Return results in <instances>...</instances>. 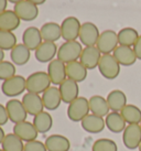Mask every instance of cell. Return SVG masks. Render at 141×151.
Masks as SVG:
<instances>
[{
  "mask_svg": "<svg viewBox=\"0 0 141 151\" xmlns=\"http://www.w3.org/2000/svg\"><path fill=\"white\" fill-rule=\"evenodd\" d=\"M83 52V46L82 43L78 41H65L62 43V45L58 47V58L65 64L78 61L81 58V54Z\"/></svg>",
  "mask_w": 141,
  "mask_h": 151,
  "instance_id": "cell-1",
  "label": "cell"
},
{
  "mask_svg": "<svg viewBox=\"0 0 141 151\" xmlns=\"http://www.w3.org/2000/svg\"><path fill=\"white\" fill-rule=\"evenodd\" d=\"M42 39L46 42H55L62 38L61 24L56 22H46L40 29Z\"/></svg>",
  "mask_w": 141,
  "mask_h": 151,
  "instance_id": "cell-25",
  "label": "cell"
},
{
  "mask_svg": "<svg viewBox=\"0 0 141 151\" xmlns=\"http://www.w3.org/2000/svg\"><path fill=\"white\" fill-rule=\"evenodd\" d=\"M133 51H135V53H136L137 59L141 60V35H139L137 42L135 43V45H133Z\"/></svg>",
  "mask_w": 141,
  "mask_h": 151,
  "instance_id": "cell-39",
  "label": "cell"
},
{
  "mask_svg": "<svg viewBox=\"0 0 141 151\" xmlns=\"http://www.w3.org/2000/svg\"><path fill=\"white\" fill-rule=\"evenodd\" d=\"M122 142L129 150L139 148L141 143V127L140 124L128 125L122 132Z\"/></svg>",
  "mask_w": 141,
  "mask_h": 151,
  "instance_id": "cell-8",
  "label": "cell"
},
{
  "mask_svg": "<svg viewBox=\"0 0 141 151\" xmlns=\"http://www.w3.org/2000/svg\"><path fill=\"white\" fill-rule=\"evenodd\" d=\"M100 32L97 25L93 22H84L82 23L79 31V41L85 46H95L99 39Z\"/></svg>",
  "mask_w": 141,
  "mask_h": 151,
  "instance_id": "cell-7",
  "label": "cell"
},
{
  "mask_svg": "<svg viewBox=\"0 0 141 151\" xmlns=\"http://www.w3.org/2000/svg\"><path fill=\"white\" fill-rule=\"evenodd\" d=\"M107 103L112 111L120 113L122 108L127 105V96L120 89H114L107 95Z\"/></svg>",
  "mask_w": 141,
  "mask_h": 151,
  "instance_id": "cell-24",
  "label": "cell"
},
{
  "mask_svg": "<svg viewBox=\"0 0 141 151\" xmlns=\"http://www.w3.org/2000/svg\"><path fill=\"white\" fill-rule=\"evenodd\" d=\"M8 120H9V117H8V113H7V108H6V106L0 104V126L6 125L8 122Z\"/></svg>",
  "mask_w": 141,
  "mask_h": 151,
  "instance_id": "cell-38",
  "label": "cell"
},
{
  "mask_svg": "<svg viewBox=\"0 0 141 151\" xmlns=\"http://www.w3.org/2000/svg\"><path fill=\"white\" fill-rule=\"evenodd\" d=\"M32 122L39 134H46L50 131L53 126V118L50 115V113L43 110L42 113L34 116Z\"/></svg>",
  "mask_w": 141,
  "mask_h": 151,
  "instance_id": "cell-30",
  "label": "cell"
},
{
  "mask_svg": "<svg viewBox=\"0 0 141 151\" xmlns=\"http://www.w3.org/2000/svg\"><path fill=\"white\" fill-rule=\"evenodd\" d=\"M0 151H4V150H2V149H0Z\"/></svg>",
  "mask_w": 141,
  "mask_h": 151,
  "instance_id": "cell-46",
  "label": "cell"
},
{
  "mask_svg": "<svg viewBox=\"0 0 141 151\" xmlns=\"http://www.w3.org/2000/svg\"><path fill=\"white\" fill-rule=\"evenodd\" d=\"M20 1H22V0H8V2H11V4H18V2H20Z\"/></svg>",
  "mask_w": 141,
  "mask_h": 151,
  "instance_id": "cell-44",
  "label": "cell"
},
{
  "mask_svg": "<svg viewBox=\"0 0 141 151\" xmlns=\"http://www.w3.org/2000/svg\"><path fill=\"white\" fill-rule=\"evenodd\" d=\"M100 51L97 49V46H85L83 52L79 58V62L83 64L87 70H94L98 67L100 58H101Z\"/></svg>",
  "mask_w": 141,
  "mask_h": 151,
  "instance_id": "cell-14",
  "label": "cell"
},
{
  "mask_svg": "<svg viewBox=\"0 0 141 151\" xmlns=\"http://www.w3.org/2000/svg\"><path fill=\"white\" fill-rule=\"evenodd\" d=\"M13 11L22 21H33L39 16L37 6L28 0H22L14 4Z\"/></svg>",
  "mask_w": 141,
  "mask_h": 151,
  "instance_id": "cell-11",
  "label": "cell"
},
{
  "mask_svg": "<svg viewBox=\"0 0 141 151\" xmlns=\"http://www.w3.org/2000/svg\"><path fill=\"white\" fill-rule=\"evenodd\" d=\"M24 91H27V78L21 75H14L1 84V92L7 97H17Z\"/></svg>",
  "mask_w": 141,
  "mask_h": 151,
  "instance_id": "cell-5",
  "label": "cell"
},
{
  "mask_svg": "<svg viewBox=\"0 0 141 151\" xmlns=\"http://www.w3.org/2000/svg\"><path fill=\"white\" fill-rule=\"evenodd\" d=\"M87 68L84 66L79 61H74L66 64L67 78L75 81L76 83L84 82L87 77Z\"/></svg>",
  "mask_w": 141,
  "mask_h": 151,
  "instance_id": "cell-23",
  "label": "cell"
},
{
  "mask_svg": "<svg viewBox=\"0 0 141 151\" xmlns=\"http://www.w3.org/2000/svg\"><path fill=\"white\" fill-rule=\"evenodd\" d=\"M138 38H139L138 31L133 28H130V27L124 28L118 32V43H119V45L133 47L135 43L137 42Z\"/></svg>",
  "mask_w": 141,
  "mask_h": 151,
  "instance_id": "cell-31",
  "label": "cell"
},
{
  "mask_svg": "<svg viewBox=\"0 0 141 151\" xmlns=\"http://www.w3.org/2000/svg\"><path fill=\"white\" fill-rule=\"evenodd\" d=\"M16 75V65L9 61H2L0 63V81H4L11 78Z\"/></svg>",
  "mask_w": 141,
  "mask_h": 151,
  "instance_id": "cell-36",
  "label": "cell"
},
{
  "mask_svg": "<svg viewBox=\"0 0 141 151\" xmlns=\"http://www.w3.org/2000/svg\"><path fill=\"white\" fill-rule=\"evenodd\" d=\"M89 103L88 99L85 97L79 96L75 101H73L70 104H68L67 107V117L70 120L74 122H82L87 115H89Z\"/></svg>",
  "mask_w": 141,
  "mask_h": 151,
  "instance_id": "cell-3",
  "label": "cell"
},
{
  "mask_svg": "<svg viewBox=\"0 0 141 151\" xmlns=\"http://www.w3.org/2000/svg\"><path fill=\"white\" fill-rule=\"evenodd\" d=\"M13 134H17L22 141L29 142V141H32V140H37L39 132L35 129L33 122L25 120V122H19V124H14Z\"/></svg>",
  "mask_w": 141,
  "mask_h": 151,
  "instance_id": "cell-16",
  "label": "cell"
},
{
  "mask_svg": "<svg viewBox=\"0 0 141 151\" xmlns=\"http://www.w3.org/2000/svg\"><path fill=\"white\" fill-rule=\"evenodd\" d=\"M4 51L0 49V63H1L2 61H4Z\"/></svg>",
  "mask_w": 141,
  "mask_h": 151,
  "instance_id": "cell-43",
  "label": "cell"
},
{
  "mask_svg": "<svg viewBox=\"0 0 141 151\" xmlns=\"http://www.w3.org/2000/svg\"><path fill=\"white\" fill-rule=\"evenodd\" d=\"M58 49L55 42L43 41L41 45L34 51V56H35V60L40 63H50L58 55Z\"/></svg>",
  "mask_w": 141,
  "mask_h": 151,
  "instance_id": "cell-15",
  "label": "cell"
},
{
  "mask_svg": "<svg viewBox=\"0 0 141 151\" xmlns=\"http://www.w3.org/2000/svg\"><path fill=\"white\" fill-rule=\"evenodd\" d=\"M7 113H8L9 120L13 124H19V122H25L28 113L25 110L24 106L22 101L19 99H9L6 104Z\"/></svg>",
  "mask_w": 141,
  "mask_h": 151,
  "instance_id": "cell-12",
  "label": "cell"
},
{
  "mask_svg": "<svg viewBox=\"0 0 141 151\" xmlns=\"http://www.w3.org/2000/svg\"><path fill=\"white\" fill-rule=\"evenodd\" d=\"M43 42L40 29L37 27H29L23 31L22 34V43L24 44L30 51H35Z\"/></svg>",
  "mask_w": 141,
  "mask_h": 151,
  "instance_id": "cell-20",
  "label": "cell"
},
{
  "mask_svg": "<svg viewBox=\"0 0 141 151\" xmlns=\"http://www.w3.org/2000/svg\"><path fill=\"white\" fill-rule=\"evenodd\" d=\"M91 151H118V147L117 143L112 139L100 138L93 143Z\"/></svg>",
  "mask_w": 141,
  "mask_h": 151,
  "instance_id": "cell-35",
  "label": "cell"
},
{
  "mask_svg": "<svg viewBox=\"0 0 141 151\" xmlns=\"http://www.w3.org/2000/svg\"><path fill=\"white\" fill-rule=\"evenodd\" d=\"M1 149L4 151H23L24 143L17 134L12 132L6 134L4 141L1 143Z\"/></svg>",
  "mask_w": 141,
  "mask_h": 151,
  "instance_id": "cell-33",
  "label": "cell"
},
{
  "mask_svg": "<svg viewBox=\"0 0 141 151\" xmlns=\"http://www.w3.org/2000/svg\"><path fill=\"white\" fill-rule=\"evenodd\" d=\"M98 70L106 80H115L120 73V64L112 54H103L98 64Z\"/></svg>",
  "mask_w": 141,
  "mask_h": 151,
  "instance_id": "cell-4",
  "label": "cell"
},
{
  "mask_svg": "<svg viewBox=\"0 0 141 151\" xmlns=\"http://www.w3.org/2000/svg\"><path fill=\"white\" fill-rule=\"evenodd\" d=\"M112 55L115 56L117 62L122 66H131L138 60L133 51V47H130V46L118 45L116 50L112 52Z\"/></svg>",
  "mask_w": 141,
  "mask_h": 151,
  "instance_id": "cell-19",
  "label": "cell"
},
{
  "mask_svg": "<svg viewBox=\"0 0 141 151\" xmlns=\"http://www.w3.org/2000/svg\"><path fill=\"white\" fill-rule=\"evenodd\" d=\"M22 104L24 106L25 110L28 115L31 116H37V114L42 113L44 110V106H43V101H42V97L39 94H34V93L27 92V94L23 95L22 97Z\"/></svg>",
  "mask_w": 141,
  "mask_h": 151,
  "instance_id": "cell-13",
  "label": "cell"
},
{
  "mask_svg": "<svg viewBox=\"0 0 141 151\" xmlns=\"http://www.w3.org/2000/svg\"><path fill=\"white\" fill-rule=\"evenodd\" d=\"M138 149H139V151H141V143H140V146H139V148H138Z\"/></svg>",
  "mask_w": 141,
  "mask_h": 151,
  "instance_id": "cell-45",
  "label": "cell"
},
{
  "mask_svg": "<svg viewBox=\"0 0 141 151\" xmlns=\"http://www.w3.org/2000/svg\"><path fill=\"white\" fill-rule=\"evenodd\" d=\"M46 73L50 77L51 83L53 85H58L60 86L67 78L66 64L62 62L61 60L54 59L47 65V72Z\"/></svg>",
  "mask_w": 141,
  "mask_h": 151,
  "instance_id": "cell-10",
  "label": "cell"
},
{
  "mask_svg": "<svg viewBox=\"0 0 141 151\" xmlns=\"http://www.w3.org/2000/svg\"><path fill=\"white\" fill-rule=\"evenodd\" d=\"M7 4H8V0H0V14L7 10Z\"/></svg>",
  "mask_w": 141,
  "mask_h": 151,
  "instance_id": "cell-40",
  "label": "cell"
},
{
  "mask_svg": "<svg viewBox=\"0 0 141 151\" xmlns=\"http://www.w3.org/2000/svg\"><path fill=\"white\" fill-rule=\"evenodd\" d=\"M119 45L118 43V33L114 30H105L99 35L97 41V49L101 54H112L116 47Z\"/></svg>",
  "mask_w": 141,
  "mask_h": 151,
  "instance_id": "cell-6",
  "label": "cell"
},
{
  "mask_svg": "<svg viewBox=\"0 0 141 151\" xmlns=\"http://www.w3.org/2000/svg\"><path fill=\"white\" fill-rule=\"evenodd\" d=\"M23 151H47L45 143L39 140H32L24 143V150Z\"/></svg>",
  "mask_w": 141,
  "mask_h": 151,
  "instance_id": "cell-37",
  "label": "cell"
},
{
  "mask_svg": "<svg viewBox=\"0 0 141 151\" xmlns=\"http://www.w3.org/2000/svg\"><path fill=\"white\" fill-rule=\"evenodd\" d=\"M47 151H70V140L62 134H51L44 141Z\"/></svg>",
  "mask_w": 141,
  "mask_h": 151,
  "instance_id": "cell-22",
  "label": "cell"
},
{
  "mask_svg": "<svg viewBox=\"0 0 141 151\" xmlns=\"http://www.w3.org/2000/svg\"><path fill=\"white\" fill-rule=\"evenodd\" d=\"M58 89H60V93H61L62 101L65 103V104H70L77 97H79L78 83H76L75 81H72L70 78H66L62 84L58 86Z\"/></svg>",
  "mask_w": 141,
  "mask_h": 151,
  "instance_id": "cell-18",
  "label": "cell"
},
{
  "mask_svg": "<svg viewBox=\"0 0 141 151\" xmlns=\"http://www.w3.org/2000/svg\"><path fill=\"white\" fill-rule=\"evenodd\" d=\"M42 101L43 106L46 110H56L62 103V97L60 89L56 86H51L42 94Z\"/></svg>",
  "mask_w": 141,
  "mask_h": 151,
  "instance_id": "cell-17",
  "label": "cell"
},
{
  "mask_svg": "<svg viewBox=\"0 0 141 151\" xmlns=\"http://www.w3.org/2000/svg\"><path fill=\"white\" fill-rule=\"evenodd\" d=\"M28 1L32 2V4H37V6H40V4H44L46 0H28Z\"/></svg>",
  "mask_w": 141,
  "mask_h": 151,
  "instance_id": "cell-42",
  "label": "cell"
},
{
  "mask_svg": "<svg viewBox=\"0 0 141 151\" xmlns=\"http://www.w3.org/2000/svg\"><path fill=\"white\" fill-rule=\"evenodd\" d=\"M106 127L114 134H119L124 132V130L127 127V122H124V117L121 116L120 113L117 111H112L106 116L105 119Z\"/></svg>",
  "mask_w": 141,
  "mask_h": 151,
  "instance_id": "cell-29",
  "label": "cell"
},
{
  "mask_svg": "<svg viewBox=\"0 0 141 151\" xmlns=\"http://www.w3.org/2000/svg\"><path fill=\"white\" fill-rule=\"evenodd\" d=\"M4 137H6V134H4V129H2V127L0 126V145L2 143Z\"/></svg>",
  "mask_w": 141,
  "mask_h": 151,
  "instance_id": "cell-41",
  "label": "cell"
},
{
  "mask_svg": "<svg viewBox=\"0 0 141 151\" xmlns=\"http://www.w3.org/2000/svg\"><path fill=\"white\" fill-rule=\"evenodd\" d=\"M140 127H141V122H140Z\"/></svg>",
  "mask_w": 141,
  "mask_h": 151,
  "instance_id": "cell-47",
  "label": "cell"
},
{
  "mask_svg": "<svg viewBox=\"0 0 141 151\" xmlns=\"http://www.w3.org/2000/svg\"><path fill=\"white\" fill-rule=\"evenodd\" d=\"M121 116L124 117V122L128 125L140 124L141 122V109L136 105L127 104L120 111Z\"/></svg>",
  "mask_w": 141,
  "mask_h": 151,
  "instance_id": "cell-32",
  "label": "cell"
},
{
  "mask_svg": "<svg viewBox=\"0 0 141 151\" xmlns=\"http://www.w3.org/2000/svg\"><path fill=\"white\" fill-rule=\"evenodd\" d=\"M82 128L89 134H99L106 127V122L103 117L96 116L94 114H89L81 122Z\"/></svg>",
  "mask_w": 141,
  "mask_h": 151,
  "instance_id": "cell-21",
  "label": "cell"
},
{
  "mask_svg": "<svg viewBox=\"0 0 141 151\" xmlns=\"http://www.w3.org/2000/svg\"><path fill=\"white\" fill-rule=\"evenodd\" d=\"M21 20L13 10H6L0 14V30L12 32L20 27Z\"/></svg>",
  "mask_w": 141,
  "mask_h": 151,
  "instance_id": "cell-28",
  "label": "cell"
},
{
  "mask_svg": "<svg viewBox=\"0 0 141 151\" xmlns=\"http://www.w3.org/2000/svg\"><path fill=\"white\" fill-rule=\"evenodd\" d=\"M82 23L75 17H67L62 21L61 24V32L62 39L64 41H76L79 37Z\"/></svg>",
  "mask_w": 141,
  "mask_h": 151,
  "instance_id": "cell-9",
  "label": "cell"
},
{
  "mask_svg": "<svg viewBox=\"0 0 141 151\" xmlns=\"http://www.w3.org/2000/svg\"><path fill=\"white\" fill-rule=\"evenodd\" d=\"M30 56H31V51L23 43H18L10 51V59L12 61V63L18 66H22L28 63Z\"/></svg>",
  "mask_w": 141,
  "mask_h": 151,
  "instance_id": "cell-27",
  "label": "cell"
},
{
  "mask_svg": "<svg viewBox=\"0 0 141 151\" xmlns=\"http://www.w3.org/2000/svg\"><path fill=\"white\" fill-rule=\"evenodd\" d=\"M17 44V37L13 32L0 30V49L1 50L11 51Z\"/></svg>",
  "mask_w": 141,
  "mask_h": 151,
  "instance_id": "cell-34",
  "label": "cell"
},
{
  "mask_svg": "<svg viewBox=\"0 0 141 151\" xmlns=\"http://www.w3.org/2000/svg\"><path fill=\"white\" fill-rule=\"evenodd\" d=\"M51 80L47 73L43 71L34 72L27 77V92L34 94H43L51 87Z\"/></svg>",
  "mask_w": 141,
  "mask_h": 151,
  "instance_id": "cell-2",
  "label": "cell"
},
{
  "mask_svg": "<svg viewBox=\"0 0 141 151\" xmlns=\"http://www.w3.org/2000/svg\"><path fill=\"white\" fill-rule=\"evenodd\" d=\"M89 103V109L91 113L99 116V117H106L109 114V106H108L107 99L100 95H94L88 99Z\"/></svg>",
  "mask_w": 141,
  "mask_h": 151,
  "instance_id": "cell-26",
  "label": "cell"
}]
</instances>
